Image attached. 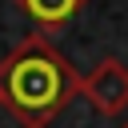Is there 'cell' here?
Instances as JSON below:
<instances>
[{
  "label": "cell",
  "mask_w": 128,
  "mask_h": 128,
  "mask_svg": "<svg viewBox=\"0 0 128 128\" xmlns=\"http://www.w3.org/2000/svg\"><path fill=\"white\" fill-rule=\"evenodd\" d=\"M80 92V72L44 36H28L0 60V108L20 128H48Z\"/></svg>",
  "instance_id": "1"
},
{
  "label": "cell",
  "mask_w": 128,
  "mask_h": 128,
  "mask_svg": "<svg viewBox=\"0 0 128 128\" xmlns=\"http://www.w3.org/2000/svg\"><path fill=\"white\" fill-rule=\"evenodd\" d=\"M80 92L100 116H120L128 108V64H120L116 56L100 60L88 76H80Z\"/></svg>",
  "instance_id": "2"
},
{
  "label": "cell",
  "mask_w": 128,
  "mask_h": 128,
  "mask_svg": "<svg viewBox=\"0 0 128 128\" xmlns=\"http://www.w3.org/2000/svg\"><path fill=\"white\" fill-rule=\"evenodd\" d=\"M40 28H60V24H68L88 0H16Z\"/></svg>",
  "instance_id": "3"
},
{
  "label": "cell",
  "mask_w": 128,
  "mask_h": 128,
  "mask_svg": "<svg viewBox=\"0 0 128 128\" xmlns=\"http://www.w3.org/2000/svg\"><path fill=\"white\" fill-rule=\"evenodd\" d=\"M124 128H128V120H124Z\"/></svg>",
  "instance_id": "4"
}]
</instances>
